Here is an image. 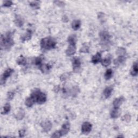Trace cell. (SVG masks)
I'll list each match as a JSON object with an SVG mask.
<instances>
[{
	"label": "cell",
	"instance_id": "obj_1",
	"mask_svg": "<svg viewBox=\"0 0 138 138\" xmlns=\"http://www.w3.org/2000/svg\"><path fill=\"white\" fill-rule=\"evenodd\" d=\"M14 44V39H12V34L8 32L5 35H1L0 38V46L1 50H9Z\"/></svg>",
	"mask_w": 138,
	"mask_h": 138
},
{
	"label": "cell",
	"instance_id": "obj_2",
	"mask_svg": "<svg viewBox=\"0 0 138 138\" xmlns=\"http://www.w3.org/2000/svg\"><path fill=\"white\" fill-rule=\"evenodd\" d=\"M57 42L51 37H47L42 38L41 41V47L44 50H50L55 48Z\"/></svg>",
	"mask_w": 138,
	"mask_h": 138
},
{
	"label": "cell",
	"instance_id": "obj_3",
	"mask_svg": "<svg viewBox=\"0 0 138 138\" xmlns=\"http://www.w3.org/2000/svg\"><path fill=\"white\" fill-rule=\"evenodd\" d=\"M30 97L33 98L35 103L38 104H43L46 102L47 99V95L42 92L39 89H35L32 91Z\"/></svg>",
	"mask_w": 138,
	"mask_h": 138
},
{
	"label": "cell",
	"instance_id": "obj_4",
	"mask_svg": "<svg viewBox=\"0 0 138 138\" xmlns=\"http://www.w3.org/2000/svg\"><path fill=\"white\" fill-rule=\"evenodd\" d=\"M14 70L11 68H8L4 72L1 78V85H2L5 83L6 79L10 76L14 72Z\"/></svg>",
	"mask_w": 138,
	"mask_h": 138
},
{
	"label": "cell",
	"instance_id": "obj_5",
	"mask_svg": "<svg viewBox=\"0 0 138 138\" xmlns=\"http://www.w3.org/2000/svg\"><path fill=\"white\" fill-rule=\"evenodd\" d=\"M72 68L74 72H78L80 70L81 62L79 58H74L72 60Z\"/></svg>",
	"mask_w": 138,
	"mask_h": 138
},
{
	"label": "cell",
	"instance_id": "obj_6",
	"mask_svg": "<svg viewBox=\"0 0 138 138\" xmlns=\"http://www.w3.org/2000/svg\"><path fill=\"white\" fill-rule=\"evenodd\" d=\"M41 126L42 128L43 132H49L52 128V123L50 120H46L42 121L41 124Z\"/></svg>",
	"mask_w": 138,
	"mask_h": 138
},
{
	"label": "cell",
	"instance_id": "obj_7",
	"mask_svg": "<svg viewBox=\"0 0 138 138\" xmlns=\"http://www.w3.org/2000/svg\"><path fill=\"white\" fill-rule=\"evenodd\" d=\"M92 124L89 122H85L81 126V132L83 134H88L92 130Z\"/></svg>",
	"mask_w": 138,
	"mask_h": 138
},
{
	"label": "cell",
	"instance_id": "obj_8",
	"mask_svg": "<svg viewBox=\"0 0 138 138\" xmlns=\"http://www.w3.org/2000/svg\"><path fill=\"white\" fill-rule=\"evenodd\" d=\"M99 37L103 43H107L110 41L111 35L106 31H103L99 33Z\"/></svg>",
	"mask_w": 138,
	"mask_h": 138
},
{
	"label": "cell",
	"instance_id": "obj_9",
	"mask_svg": "<svg viewBox=\"0 0 138 138\" xmlns=\"http://www.w3.org/2000/svg\"><path fill=\"white\" fill-rule=\"evenodd\" d=\"M70 124L69 123H64L63 126H62L61 130L60 131L61 134L62 136L66 135L70 131Z\"/></svg>",
	"mask_w": 138,
	"mask_h": 138
},
{
	"label": "cell",
	"instance_id": "obj_10",
	"mask_svg": "<svg viewBox=\"0 0 138 138\" xmlns=\"http://www.w3.org/2000/svg\"><path fill=\"white\" fill-rule=\"evenodd\" d=\"M76 51V46L75 45H71L69 44V47L65 51V53L68 56H73L75 53Z\"/></svg>",
	"mask_w": 138,
	"mask_h": 138
},
{
	"label": "cell",
	"instance_id": "obj_11",
	"mask_svg": "<svg viewBox=\"0 0 138 138\" xmlns=\"http://www.w3.org/2000/svg\"><path fill=\"white\" fill-rule=\"evenodd\" d=\"M125 101V98L123 96H121L119 98L115 99L113 102V105L114 108H119L120 106Z\"/></svg>",
	"mask_w": 138,
	"mask_h": 138
},
{
	"label": "cell",
	"instance_id": "obj_12",
	"mask_svg": "<svg viewBox=\"0 0 138 138\" xmlns=\"http://www.w3.org/2000/svg\"><path fill=\"white\" fill-rule=\"evenodd\" d=\"M14 23L18 27H22L24 24V20L20 15H16L15 16Z\"/></svg>",
	"mask_w": 138,
	"mask_h": 138
},
{
	"label": "cell",
	"instance_id": "obj_13",
	"mask_svg": "<svg viewBox=\"0 0 138 138\" xmlns=\"http://www.w3.org/2000/svg\"><path fill=\"white\" fill-rule=\"evenodd\" d=\"M101 61V55L99 52H98L96 55H93L91 58L92 63L94 64H97Z\"/></svg>",
	"mask_w": 138,
	"mask_h": 138
},
{
	"label": "cell",
	"instance_id": "obj_14",
	"mask_svg": "<svg viewBox=\"0 0 138 138\" xmlns=\"http://www.w3.org/2000/svg\"><path fill=\"white\" fill-rule=\"evenodd\" d=\"M120 114H121V112H120V111L119 110V108L113 107V109L111 111L110 113V116L112 118L115 119V118H117L119 117L120 116Z\"/></svg>",
	"mask_w": 138,
	"mask_h": 138
},
{
	"label": "cell",
	"instance_id": "obj_15",
	"mask_svg": "<svg viewBox=\"0 0 138 138\" xmlns=\"http://www.w3.org/2000/svg\"><path fill=\"white\" fill-rule=\"evenodd\" d=\"M113 88L112 86H108L106 88H105V89L104 90L103 92V94L105 98L107 99V98H108L112 94V92H113Z\"/></svg>",
	"mask_w": 138,
	"mask_h": 138
},
{
	"label": "cell",
	"instance_id": "obj_16",
	"mask_svg": "<svg viewBox=\"0 0 138 138\" xmlns=\"http://www.w3.org/2000/svg\"><path fill=\"white\" fill-rule=\"evenodd\" d=\"M72 28L74 30H77L80 28L81 26V21L78 19L74 20L72 23Z\"/></svg>",
	"mask_w": 138,
	"mask_h": 138
},
{
	"label": "cell",
	"instance_id": "obj_17",
	"mask_svg": "<svg viewBox=\"0 0 138 138\" xmlns=\"http://www.w3.org/2000/svg\"><path fill=\"white\" fill-rule=\"evenodd\" d=\"M25 116V112L23 109H20L17 113L15 115V118L17 120H21L23 119Z\"/></svg>",
	"mask_w": 138,
	"mask_h": 138
},
{
	"label": "cell",
	"instance_id": "obj_18",
	"mask_svg": "<svg viewBox=\"0 0 138 138\" xmlns=\"http://www.w3.org/2000/svg\"><path fill=\"white\" fill-rule=\"evenodd\" d=\"M31 36H32V31H31V30H29V29H28L25 34L23 36V37H22V40L23 41V42L28 41L29 40H30L31 38Z\"/></svg>",
	"mask_w": 138,
	"mask_h": 138
},
{
	"label": "cell",
	"instance_id": "obj_19",
	"mask_svg": "<svg viewBox=\"0 0 138 138\" xmlns=\"http://www.w3.org/2000/svg\"><path fill=\"white\" fill-rule=\"evenodd\" d=\"M138 63L137 62H135V63H134L133 65L132 69L131 71V74L132 75V76L135 77L138 75Z\"/></svg>",
	"mask_w": 138,
	"mask_h": 138
},
{
	"label": "cell",
	"instance_id": "obj_20",
	"mask_svg": "<svg viewBox=\"0 0 138 138\" xmlns=\"http://www.w3.org/2000/svg\"><path fill=\"white\" fill-rule=\"evenodd\" d=\"M35 103V100H34L33 98L31 97L30 96L27 98L25 101V105L28 107H31L32 106H33Z\"/></svg>",
	"mask_w": 138,
	"mask_h": 138
},
{
	"label": "cell",
	"instance_id": "obj_21",
	"mask_svg": "<svg viewBox=\"0 0 138 138\" xmlns=\"http://www.w3.org/2000/svg\"><path fill=\"white\" fill-rule=\"evenodd\" d=\"M126 58L125 56H120L118 57L116 60L114 61V64L115 65H119L121 64H123L124 62L125 61Z\"/></svg>",
	"mask_w": 138,
	"mask_h": 138
},
{
	"label": "cell",
	"instance_id": "obj_22",
	"mask_svg": "<svg viewBox=\"0 0 138 138\" xmlns=\"http://www.w3.org/2000/svg\"><path fill=\"white\" fill-rule=\"evenodd\" d=\"M11 110V106L9 103H6L3 107V109L2 111V114L5 115L8 114Z\"/></svg>",
	"mask_w": 138,
	"mask_h": 138
},
{
	"label": "cell",
	"instance_id": "obj_23",
	"mask_svg": "<svg viewBox=\"0 0 138 138\" xmlns=\"http://www.w3.org/2000/svg\"><path fill=\"white\" fill-rule=\"evenodd\" d=\"M126 50L123 47H120L117 50L116 54L118 56V57L125 56V55L126 54Z\"/></svg>",
	"mask_w": 138,
	"mask_h": 138
},
{
	"label": "cell",
	"instance_id": "obj_24",
	"mask_svg": "<svg viewBox=\"0 0 138 138\" xmlns=\"http://www.w3.org/2000/svg\"><path fill=\"white\" fill-rule=\"evenodd\" d=\"M39 67V69L43 73H45L46 72H48L51 69V67L49 64H42Z\"/></svg>",
	"mask_w": 138,
	"mask_h": 138
},
{
	"label": "cell",
	"instance_id": "obj_25",
	"mask_svg": "<svg viewBox=\"0 0 138 138\" xmlns=\"http://www.w3.org/2000/svg\"><path fill=\"white\" fill-rule=\"evenodd\" d=\"M100 62L103 66H104L105 67H107L108 66H109V65L111 64V60L110 58L108 57V58H106L104 59V60H101Z\"/></svg>",
	"mask_w": 138,
	"mask_h": 138
},
{
	"label": "cell",
	"instance_id": "obj_26",
	"mask_svg": "<svg viewBox=\"0 0 138 138\" xmlns=\"http://www.w3.org/2000/svg\"><path fill=\"white\" fill-rule=\"evenodd\" d=\"M113 75V71L112 69H109L106 71L104 75L105 78L106 80H109L112 78Z\"/></svg>",
	"mask_w": 138,
	"mask_h": 138
},
{
	"label": "cell",
	"instance_id": "obj_27",
	"mask_svg": "<svg viewBox=\"0 0 138 138\" xmlns=\"http://www.w3.org/2000/svg\"><path fill=\"white\" fill-rule=\"evenodd\" d=\"M17 63L19 65H25L27 64V60L24 57L21 56L17 60Z\"/></svg>",
	"mask_w": 138,
	"mask_h": 138
},
{
	"label": "cell",
	"instance_id": "obj_28",
	"mask_svg": "<svg viewBox=\"0 0 138 138\" xmlns=\"http://www.w3.org/2000/svg\"><path fill=\"white\" fill-rule=\"evenodd\" d=\"M68 42L69 44L75 45L76 43V37L74 35H70L68 38Z\"/></svg>",
	"mask_w": 138,
	"mask_h": 138
},
{
	"label": "cell",
	"instance_id": "obj_29",
	"mask_svg": "<svg viewBox=\"0 0 138 138\" xmlns=\"http://www.w3.org/2000/svg\"><path fill=\"white\" fill-rule=\"evenodd\" d=\"M89 46L87 44H84L80 49V52H83V53H88L89 52Z\"/></svg>",
	"mask_w": 138,
	"mask_h": 138
},
{
	"label": "cell",
	"instance_id": "obj_30",
	"mask_svg": "<svg viewBox=\"0 0 138 138\" xmlns=\"http://www.w3.org/2000/svg\"><path fill=\"white\" fill-rule=\"evenodd\" d=\"M30 5L32 8L36 9H38L39 8V3L38 1H33L30 3Z\"/></svg>",
	"mask_w": 138,
	"mask_h": 138
},
{
	"label": "cell",
	"instance_id": "obj_31",
	"mask_svg": "<svg viewBox=\"0 0 138 138\" xmlns=\"http://www.w3.org/2000/svg\"><path fill=\"white\" fill-rule=\"evenodd\" d=\"M79 92V87L77 86H74L71 90V94L73 96H77Z\"/></svg>",
	"mask_w": 138,
	"mask_h": 138
},
{
	"label": "cell",
	"instance_id": "obj_32",
	"mask_svg": "<svg viewBox=\"0 0 138 138\" xmlns=\"http://www.w3.org/2000/svg\"><path fill=\"white\" fill-rule=\"evenodd\" d=\"M98 18L99 20L102 22H104L105 21V15L103 12H99L98 14Z\"/></svg>",
	"mask_w": 138,
	"mask_h": 138
},
{
	"label": "cell",
	"instance_id": "obj_33",
	"mask_svg": "<svg viewBox=\"0 0 138 138\" xmlns=\"http://www.w3.org/2000/svg\"><path fill=\"white\" fill-rule=\"evenodd\" d=\"M122 120L125 122L129 123L130 121L131 120V115L129 114H126L122 118Z\"/></svg>",
	"mask_w": 138,
	"mask_h": 138
},
{
	"label": "cell",
	"instance_id": "obj_34",
	"mask_svg": "<svg viewBox=\"0 0 138 138\" xmlns=\"http://www.w3.org/2000/svg\"><path fill=\"white\" fill-rule=\"evenodd\" d=\"M69 77H70V73H65L61 75L60 77V79L62 81H65L66 80H67Z\"/></svg>",
	"mask_w": 138,
	"mask_h": 138
},
{
	"label": "cell",
	"instance_id": "obj_35",
	"mask_svg": "<svg viewBox=\"0 0 138 138\" xmlns=\"http://www.w3.org/2000/svg\"><path fill=\"white\" fill-rule=\"evenodd\" d=\"M35 64L36 66L40 67L42 64V60L41 57L36 58L35 60Z\"/></svg>",
	"mask_w": 138,
	"mask_h": 138
},
{
	"label": "cell",
	"instance_id": "obj_36",
	"mask_svg": "<svg viewBox=\"0 0 138 138\" xmlns=\"http://www.w3.org/2000/svg\"><path fill=\"white\" fill-rule=\"evenodd\" d=\"M13 4V3L11 1H5L3 2L2 6L4 7H10Z\"/></svg>",
	"mask_w": 138,
	"mask_h": 138
},
{
	"label": "cell",
	"instance_id": "obj_37",
	"mask_svg": "<svg viewBox=\"0 0 138 138\" xmlns=\"http://www.w3.org/2000/svg\"><path fill=\"white\" fill-rule=\"evenodd\" d=\"M15 96V92L13 91H9L7 94V98L8 100H12Z\"/></svg>",
	"mask_w": 138,
	"mask_h": 138
},
{
	"label": "cell",
	"instance_id": "obj_38",
	"mask_svg": "<svg viewBox=\"0 0 138 138\" xmlns=\"http://www.w3.org/2000/svg\"><path fill=\"white\" fill-rule=\"evenodd\" d=\"M61 137H62V135L60 131H56V132H54L53 134L51 136L52 138H60Z\"/></svg>",
	"mask_w": 138,
	"mask_h": 138
},
{
	"label": "cell",
	"instance_id": "obj_39",
	"mask_svg": "<svg viewBox=\"0 0 138 138\" xmlns=\"http://www.w3.org/2000/svg\"><path fill=\"white\" fill-rule=\"evenodd\" d=\"M54 3H55V4H56L60 7H63L65 5V3L63 1H54Z\"/></svg>",
	"mask_w": 138,
	"mask_h": 138
},
{
	"label": "cell",
	"instance_id": "obj_40",
	"mask_svg": "<svg viewBox=\"0 0 138 138\" xmlns=\"http://www.w3.org/2000/svg\"><path fill=\"white\" fill-rule=\"evenodd\" d=\"M25 130L24 129H21L19 131V137L21 138H23L25 136Z\"/></svg>",
	"mask_w": 138,
	"mask_h": 138
},
{
	"label": "cell",
	"instance_id": "obj_41",
	"mask_svg": "<svg viewBox=\"0 0 138 138\" xmlns=\"http://www.w3.org/2000/svg\"><path fill=\"white\" fill-rule=\"evenodd\" d=\"M68 20H69V19L67 16H64L63 18H62V21H63V22H68Z\"/></svg>",
	"mask_w": 138,
	"mask_h": 138
},
{
	"label": "cell",
	"instance_id": "obj_42",
	"mask_svg": "<svg viewBox=\"0 0 138 138\" xmlns=\"http://www.w3.org/2000/svg\"><path fill=\"white\" fill-rule=\"evenodd\" d=\"M117 137H124L122 136H117Z\"/></svg>",
	"mask_w": 138,
	"mask_h": 138
}]
</instances>
